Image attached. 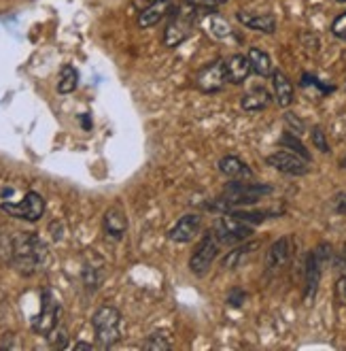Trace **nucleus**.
I'll return each mask as SVG.
<instances>
[{
    "instance_id": "6",
    "label": "nucleus",
    "mask_w": 346,
    "mask_h": 351,
    "mask_svg": "<svg viewBox=\"0 0 346 351\" xmlns=\"http://www.w3.org/2000/svg\"><path fill=\"white\" fill-rule=\"evenodd\" d=\"M215 237L219 239V243L226 245H238L242 241H247L253 234V226L249 221H242L238 217H234L232 213L223 215L217 223V228L213 230Z\"/></svg>"
},
{
    "instance_id": "36",
    "label": "nucleus",
    "mask_w": 346,
    "mask_h": 351,
    "mask_svg": "<svg viewBox=\"0 0 346 351\" xmlns=\"http://www.w3.org/2000/svg\"><path fill=\"white\" fill-rule=\"evenodd\" d=\"M194 3H200V5H223V3H228V0H194Z\"/></svg>"
},
{
    "instance_id": "2",
    "label": "nucleus",
    "mask_w": 346,
    "mask_h": 351,
    "mask_svg": "<svg viewBox=\"0 0 346 351\" xmlns=\"http://www.w3.org/2000/svg\"><path fill=\"white\" fill-rule=\"evenodd\" d=\"M92 326L96 332V341L100 343V347H113L115 343H119L121 339V313L115 306H100L98 311L92 317Z\"/></svg>"
},
{
    "instance_id": "31",
    "label": "nucleus",
    "mask_w": 346,
    "mask_h": 351,
    "mask_svg": "<svg viewBox=\"0 0 346 351\" xmlns=\"http://www.w3.org/2000/svg\"><path fill=\"white\" fill-rule=\"evenodd\" d=\"M336 298H338L342 304H346V275L340 277V279L336 281Z\"/></svg>"
},
{
    "instance_id": "26",
    "label": "nucleus",
    "mask_w": 346,
    "mask_h": 351,
    "mask_svg": "<svg viewBox=\"0 0 346 351\" xmlns=\"http://www.w3.org/2000/svg\"><path fill=\"white\" fill-rule=\"evenodd\" d=\"M207 28L211 30V34H213V36H228V34H230V28H228V24L223 22L221 17H217V15H211V17H209Z\"/></svg>"
},
{
    "instance_id": "8",
    "label": "nucleus",
    "mask_w": 346,
    "mask_h": 351,
    "mask_svg": "<svg viewBox=\"0 0 346 351\" xmlns=\"http://www.w3.org/2000/svg\"><path fill=\"white\" fill-rule=\"evenodd\" d=\"M59 319V304L55 300V296L47 290L43 292V302H40V311L34 315L32 319V330L36 335H43L47 337L51 330L57 326Z\"/></svg>"
},
{
    "instance_id": "14",
    "label": "nucleus",
    "mask_w": 346,
    "mask_h": 351,
    "mask_svg": "<svg viewBox=\"0 0 346 351\" xmlns=\"http://www.w3.org/2000/svg\"><path fill=\"white\" fill-rule=\"evenodd\" d=\"M251 73H253V69H251V62L247 56L236 53V56L226 60V79L230 81V84H234V86L244 84Z\"/></svg>"
},
{
    "instance_id": "35",
    "label": "nucleus",
    "mask_w": 346,
    "mask_h": 351,
    "mask_svg": "<svg viewBox=\"0 0 346 351\" xmlns=\"http://www.w3.org/2000/svg\"><path fill=\"white\" fill-rule=\"evenodd\" d=\"M92 349H94L92 343H83V341L75 343V351H92Z\"/></svg>"
},
{
    "instance_id": "23",
    "label": "nucleus",
    "mask_w": 346,
    "mask_h": 351,
    "mask_svg": "<svg viewBox=\"0 0 346 351\" xmlns=\"http://www.w3.org/2000/svg\"><path fill=\"white\" fill-rule=\"evenodd\" d=\"M257 245H259V243L255 241V243H249V245L234 247V250L221 260V266H223V268H236V266H238L244 258H247L253 250H257Z\"/></svg>"
},
{
    "instance_id": "16",
    "label": "nucleus",
    "mask_w": 346,
    "mask_h": 351,
    "mask_svg": "<svg viewBox=\"0 0 346 351\" xmlns=\"http://www.w3.org/2000/svg\"><path fill=\"white\" fill-rule=\"evenodd\" d=\"M219 171L232 181H249L253 179V171L238 156H226L219 160Z\"/></svg>"
},
{
    "instance_id": "34",
    "label": "nucleus",
    "mask_w": 346,
    "mask_h": 351,
    "mask_svg": "<svg viewBox=\"0 0 346 351\" xmlns=\"http://www.w3.org/2000/svg\"><path fill=\"white\" fill-rule=\"evenodd\" d=\"M284 119H287V123H291V126H293L295 130H302V128H304V123H302L300 119H295L293 113H287V115H284Z\"/></svg>"
},
{
    "instance_id": "38",
    "label": "nucleus",
    "mask_w": 346,
    "mask_h": 351,
    "mask_svg": "<svg viewBox=\"0 0 346 351\" xmlns=\"http://www.w3.org/2000/svg\"><path fill=\"white\" fill-rule=\"evenodd\" d=\"M340 164H342V169H346V156L342 158V162H340Z\"/></svg>"
},
{
    "instance_id": "12",
    "label": "nucleus",
    "mask_w": 346,
    "mask_h": 351,
    "mask_svg": "<svg viewBox=\"0 0 346 351\" xmlns=\"http://www.w3.org/2000/svg\"><path fill=\"white\" fill-rule=\"evenodd\" d=\"M200 226H202V221H200L198 215H183L170 228L168 239L174 241V243H189V241H194L198 237Z\"/></svg>"
},
{
    "instance_id": "3",
    "label": "nucleus",
    "mask_w": 346,
    "mask_h": 351,
    "mask_svg": "<svg viewBox=\"0 0 346 351\" xmlns=\"http://www.w3.org/2000/svg\"><path fill=\"white\" fill-rule=\"evenodd\" d=\"M268 194H272V188H270V185L236 181V183H230L228 188L223 190L221 206H226L228 211L234 209V206H249V204L259 202L263 196H268Z\"/></svg>"
},
{
    "instance_id": "5",
    "label": "nucleus",
    "mask_w": 346,
    "mask_h": 351,
    "mask_svg": "<svg viewBox=\"0 0 346 351\" xmlns=\"http://www.w3.org/2000/svg\"><path fill=\"white\" fill-rule=\"evenodd\" d=\"M219 239L215 237V232L211 230L209 234L202 237V241L198 243L196 247V252L191 254L189 258V268H191V273L202 277V275H207L209 273V268L213 266V262L217 260L219 256Z\"/></svg>"
},
{
    "instance_id": "24",
    "label": "nucleus",
    "mask_w": 346,
    "mask_h": 351,
    "mask_svg": "<svg viewBox=\"0 0 346 351\" xmlns=\"http://www.w3.org/2000/svg\"><path fill=\"white\" fill-rule=\"evenodd\" d=\"M280 145L282 147H289L293 154H297V156H302L304 160H308L310 162V154H308V149L302 145V141L300 138H295L293 134H284V136H280Z\"/></svg>"
},
{
    "instance_id": "32",
    "label": "nucleus",
    "mask_w": 346,
    "mask_h": 351,
    "mask_svg": "<svg viewBox=\"0 0 346 351\" xmlns=\"http://www.w3.org/2000/svg\"><path fill=\"white\" fill-rule=\"evenodd\" d=\"M244 298H247V294H244L242 290H238V287H236V290H232V294H230L228 302H230V304H234V306H240Z\"/></svg>"
},
{
    "instance_id": "30",
    "label": "nucleus",
    "mask_w": 346,
    "mask_h": 351,
    "mask_svg": "<svg viewBox=\"0 0 346 351\" xmlns=\"http://www.w3.org/2000/svg\"><path fill=\"white\" fill-rule=\"evenodd\" d=\"M312 143L317 145V149H321L323 154L330 152V143H328V138H325V132L321 128H315L312 130Z\"/></svg>"
},
{
    "instance_id": "37",
    "label": "nucleus",
    "mask_w": 346,
    "mask_h": 351,
    "mask_svg": "<svg viewBox=\"0 0 346 351\" xmlns=\"http://www.w3.org/2000/svg\"><path fill=\"white\" fill-rule=\"evenodd\" d=\"M344 268H346V243H344V247H342V252H340V260H338Z\"/></svg>"
},
{
    "instance_id": "33",
    "label": "nucleus",
    "mask_w": 346,
    "mask_h": 351,
    "mask_svg": "<svg viewBox=\"0 0 346 351\" xmlns=\"http://www.w3.org/2000/svg\"><path fill=\"white\" fill-rule=\"evenodd\" d=\"M334 209L340 213V215H346V194H340L334 202Z\"/></svg>"
},
{
    "instance_id": "25",
    "label": "nucleus",
    "mask_w": 346,
    "mask_h": 351,
    "mask_svg": "<svg viewBox=\"0 0 346 351\" xmlns=\"http://www.w3.org/2000/svg\"><path fill=\"white\" fill-rule=\"evenodd\" d=\"M170 341L166 339V335L161 332H155L151 335L145 343H142V349H149V351H164V349H170Z\"/></svg>"
},
{
    "instance_id": "10",
    "label": "nucleus",
    "mask_w": 346,
    "mask_h": 351,
    "mask_svg": "<svg viewBox=\"0 0 346 351\" xmlns=\"http://www.w3.org/2000/svg\"><path fill=\"white\" fill-rule=\"evenodd\" d=\"M266 162L270 164L272 169L284 173V175H306L308 173V160H304L302 156L293 154V152H276L270 154L266 158Z\"/></svg>"
},
{
    "instance_id": "7",
    "label": "nucleus",
    "mask_w": 346,
    "mask_h": 351,
    "mask_svg": "<svg viewBox=\"0 0 346 351\" xmlns=\"http://www.w3.org/2000/svg\"><path fill=\"white\" fill-rule=\"evenodd\" d=\"M3 211L9 213L11 217H17V219L38 221L40 217H43V213H45V200H43V196L36 194V192H28L24 196V200H19L17 204L5 202Z\"/></svg>"
},
{
    "instance_id": "15",
    "label": "nucleus",
    "mask_w": 346,
    "mask_h": 351,
    "mask_svg": "<svg viewBox=\"0 0 346 351\" xmlns=\"http://www.w3.org/2000/svg\"><path fill=\"white\" fill-rule=\"evenodd\" d=\"M238 22L242 26H247L251 30L263 32V34H272L276 32V19L270 13H247V11H238Z\"/></svg>"
},
{
    "instance_id": "28",
    "label": "nucleus",
    "mask_w": 346,
    "mask_h": 351,
    "mask_svg": "<svg viewBox=\"0 0 346 351\" xmlns=\"http://www.w3.org/2000/svg\"><path fill=\"white\" fill-rule=\"evenodd\" d=\"M83 281H85V287L90 292L98 290V285H100V275L94 266H85V271H83Z\"/></svg>"
},
{
    "instance_id": "11",
    "label": "nucleus",
    "mask_w": 346,
    "mask_h": 351,
    "mask_svg": "<svg viewBox=\"0 0 346 351\" xmlns=\"http://www.w3.org/2000/svg\"><path fill=\"white\" fill-rule=\"evenodd\" d=\"M191 19L187 17V15H176V17H172L170 19V24L166 26V30H164V47H168V49H174V47H178L181 43H185V40L189 38V34H191Z\"/></svg>"
},
{
    "instance_id": "19",
    "label": "nucleus",
    "mask_w": 346,
    "mask_h": 351,
    "mask_svg": "<svg viewBox=\"0 0 346 351\" xmlns=\"http://www.w3.org/2000/svg\"><path fill=\"white\" fill-rule=\"evenodd\" d=\"M168 0H157V3H151L147 9H142L140 15H138V26L140 28H153L157 26L164 15L168 13Z\"/></svg>"
},
{
    "instance_id": "21",
    "label": "nucleus",
    "mask_w": 346,
    "mask_h": 351,
    "mask_svg": "<svg viewBox=\"0 0 346 351\" xmlns=\"http://www.w3.org/2000/svg\"><path fill=\"white\" fill-rule=\"evenodd\" d=\"M247 58L251 62V69H253L255 75H259V77H272V71H274L272 69V60H270V56L266 51H261L257 47H251Z\"/></svg>"
},
{
    "instance_id": "1",
    "label": "nucleus",
    "mask_w": 346,
    "mask_h": 351,
    "mask_svg": "<svg viewBox=\"0 0 346 351\" xmlns=\"http://www.w3.org/2000/svg\"><path fill=\"white\" fill-rule=\"evenodd\" d=\"M11 262L19 273L30 277L47 264V245L34 232H17L11 239Z\"/></svg>"
},
{
    "instance_id": "18",
    "label": "nucleus",
    "mask_w": 346,
    "mask_h": 351,
    "mask_svg": "<svg viewBox=\"0 0 346 351\" xmlns=\"http://www.w3.org/2000/svg\"><path fill=\"white\" fill-rule=\"evenodd\" d=\"M272 88H274V98L280 107H289L293 102V84L289 77L282 71H272Z\"/></svg>"
},
{
    "instance_id": "20",
    "label": "nucleus",
    "mask_w": 346,
    "mask_h": 351,
    "mask_svg": "<svg viewBox=\"0 0 346 351\" xmlns=\"http://www.w3.org/2000/svg\"><path fill=\"white\" fill-rule=\"evenodd\" d=\"M270 100H272V96L266 88H253L242 96L240 105L244 111H263L270 105Z\"/></svg>"
},
{
    "instance_id": "29",
    "label": "nucleus",
    "mask_w": 346,
    "mask_h": 351,
    "mask_svg": "<svg viewBox=\"0 0 346 351\" xmlns=\"http://www.w3.org/2000/svg\"><path fill=\"white\" fill-rule=\"evenodd\" d=\"M332 34L340 40H346V11L340 13L336 19H334V24H332Z\"/></svg>"
},
{
    "instance_id": "39",
    "label": "nucleus",
    "mask_w": 346,
    "mask_h": 351,
    "mask_svg": "<svg viewBox=\"0 0 346 351\" xmlns=\"http://www.w3.org/2000/svg\"><path fill=\"white\" fill-rule=\"evenodd\" d=\"M336 3H342V5H346V0H336Z\"/></svg>"
},
{
    "instance_id": "17",
    "label": "nucleus",
    "mask_w": 346,
    "mask_h": 351,
    "mask_svg": "<svg viewBox=\"0 0 346 351\" xmlns=\"http://www.w3.org/2000/svg\"><path fill=\"white\" fill-rule=\"evenodd\" d=\"M103 223H105V232L113 239H121L128 230V217L121 206H111V209L105 213Z\"/></svg>"
},
{
    "instance_id": "40",
    "label": "nucleus",
    "mask_w": 346,
    "mask_h": 351,
    "mask_svg": "<svg viewBox=\"0 0 346 351\" xmlns=\"http://www.w3.org/2000/svg\"><path fill=\"white\" fill-rule=\"evenodd\" d=\"M149 3H157V0H149Z\"/></svg>"
},
{
    "instance_id": "4",
    "label": "nucleus",
    "mask_w": 346,
    "mask_h": 351,
    "mask_svg": "<svg viewBox=\"0 0 346 351\" xmlns=\"http://www.w3.org/2000/svg\"><path fill=\"white\" fill-rule=\"evenodd\" d=\"M332 260V245L328 243H321L317 245L315 250L308 254L306 258V287H304V300L310 302L315 296H317V290H319V283H321V273L325 264Z\"/></svg>"
},
{
    "instance_id": "27",
    "label": "nucleus",
    "mask_w": 346,
    "mask_h": 351,
    "mask_svg": "<svg viewBox=\"0 0 346 351\" xmlns=\"http://www.w3.org/2000/svg\"><path fill=\"white\" fill-rule=\"evenodd\" d=\"M47 337H49V343H51L53 347H57V349H64V347H66L68 337H66V330H64V328H57V326H55Z\"/></svg>"
},
{
    "instance_id": "9",
    "label": "nucleus",
    "mask_w": 346,
    "mask_h": 351,
    "mask_svg": "<svg viewBox=\"0 0 346 351\" xmlns=\"http://www.w3.org/2000/svg\"><path fill=\"white\" fill-rule=\"evenodd\" d=\"M226 62H211V64H207L204 69H200V73L196 75V86L200 92H219L223 88V84H226Z\"/></svg>"
},
{
    "instance_id": "13",
    "label": "nucleus",
    "mask_w": 346,
    "mask_h": 351,
    "mask_svg": "<svg viewBox=\"0 0 346 351\" xmlns=\"http://www.w3.org/2000/svg\"><path fill=\"white\" fill-rule=\"evenodd\" d=\"M289 258H291V239L282 237L268 250V256H266L268 273H276V271H280V268H284L289 262Z\"/></svg>"
},
{
    "instance_id": "22",
    "label": "nucleus",
    "mask_w": 346,
    "mask_h": 351,
    "mask_svg": "<svg viewBox=\"0 0 346 351\" xmlns=\"http://www.w3.org/2000/svg\"><path fill=\"white\" fill-rule=\"evenodd\" d=\"M79 86V73L75 66L70 64H64L62 71H59V79H57V92L59 94H70L75 92Z\"/></svg>"
}]
</instances>
